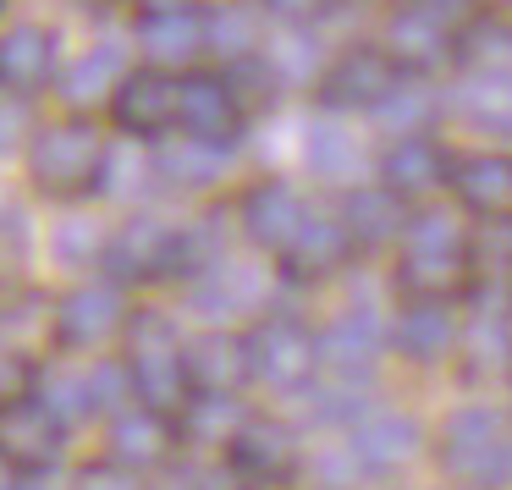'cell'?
Masks as SVG:
<instances>
[{"mask_svg": "<svg viewBox=\"0 0 512 490\" xmlns=\"http://www.w3.org/2000/svg\"><path fill=\"white\" fill-rule=\"evenodd\" d=\"M127 6L144 17V12H166V6H188V0H127Z\"/></svg>", "mask_w": 512, "mask_h": 490, "instance_id": "obj_40", "label": "cell"}, {"mask_svg": "<svg viewBox=\"0 0 512 490\" xmlns=\"http://www.w3.org/2000/svg\"><path fill=\"white\" fill-rule=\"evenodd\" d=\"M342 221H347V232H353L358 254H364V248L402 243V232H408V199H397L386 182H380V188H353L342 204Z\"/></svg>", "mask_w": 512, "mask_h": 490, "instance_id": "obj_26", "label": "cell"}, {"mask_svg": "<svg viewBox=\"0 0 512 490\" xmlns=\"http://www.w3.org/2000/svg\"><path fill=\"white\" fill-rule=\"evenodd\" d=\"M303 160H309V166L320 171V177H353V171H358V144L342 133V127L320 122V127H309Z\"/></svg>", "mask_w": 512, "mask_h": 490, "instance_id": "obj_32", "label": "cell"}, {"mask_svg": "<svg viewBox=\"0 0 512 490\" xmlns=\"http://www.w3.org/2000/svg\"><path fill=\"white\" fill-rule=\"evenodd\" d=\"M122 369H127V391L149 408L177 419L182 402L193 397V375H188V342H182L177 320L166 309H133L122 325Z\"/></svg>", "mask_w": 512, "mask_h": 490, "instance_id": "obj_2", "label": "cell"}, {"mask_svg": "<svg viewBox=\"0 0 512 490\" xmlns=\"http://www.w3.org/2000/svg\"><path fill=\"white\" fill-rule=\"evenodd\" d=\"M237 221H243V237H248L254 248L281 254V248L298 237V226L309 221V204H303V193L292 188V182L265 177V182H254V188L243 193V204H237Z\"/></svg>", "mask_w": 512, "mask_h": 490, "instance_id": "obj_17", "label": "cell"}, {"mask_svg": "<svg viewBox=\"0 0 512 490\" xmlns=\"http://www.w3.org/2000/svg\"><path fill=\"white\" fill-rule=\"evenodd\" d=\"M138 50L149 67H188L210 50V6H166L138 17Z\"/></svg>", "mask_w": 512, "mask_h": 490, "instance_id": "obj_18", "label": "cell"}, {"mask_svg": "<svg viewBox=\"0 0 512 490\" xmlns=\"http://www.w3.org/2000/svg\"><path fill=\"white\" fill-rule=\"evenodd\" d=\"M61 72V39L45 23H12L0 34V94L28 100V94L50 89Z\"/></svg>", "mask_w": 512, "mask_h": 490, "instance_id": "obj_15", "label": "cell"}, {"mask_svg": "<svg viewBox=\"0 0 512 490\" xmlns=\"http://www.w3.org/2000/svg\"><path fill=\"white\" fill-rule=\"evenodd\" d=\"M111 122H116V133L144 138V144L177 133V122H182V78L171 67H149V61L133 67V72H122V83L111 89Z\"/></svg>", "mask_w": 512, "mask_h": 490, "instance_id": "obj_7", "label": "cell"}, {"mask_svg": "<svg viewBox=\"0 0 512 490\" xmlns=\"http://www.w3.org/2000/svg\"><path fill=\"white\" fill-rule=\"evenodd\" d=\"M182 138L210 149H237L248 133V105L237 94L232 72H182Z\"/></svg>", "mask_w": 512, "mask_h": 490, "instance_id": "obj_8", "label": "cell"}, {"mask_svg": "<svg viewBox=\"0 0 512 490\" xmlns=\"http://www.w3.org/2000/svg\"><path fill=\"white\" fill-rule=\"evenodd\" d=\"M259 12H248V6H215L210 12V50H221L226 67L232 61H248L259 56Z\"/></svg>", "mask_w": 512, "mask_h": 490, "instance_id": "obj_29", "label": "cell"}, {"mask_svg": "<svg viewBox=\"0 0 512 490\" xmlns=\"http://www.w3.org/2000/svg\"><path fill=\"white\" fill-rule=\"evenodd\" d=\"M336 0H259V12L276 17V23H320Z\"/></svg>", "mask_w": 512, "mask_h": 490, "instance_id": "obj_36", "label": "cell"}, {"mask_svg": "<svg viewBox=\"0 0 512 490\" xmlns=\"http://www.w3.org/2000/svg\"><path fill=\"white\" fill-rule=\"evenodd\" d=\"M435 463L457 490H507L512 485V413L507 408H468L446 413L435 435Z\"/></svg>", "mask_w": 512, "mask_h": 490, "instance_id": "obj_3", "label": "cell"}, {"mask_svg": "<svg viewBox=\"0 0 512 490\" xmlns=\"http://www.w3.org/2000/svg\"><path fill=\"white\" fill-rule=\"evenodd\" d=\"M105 166H111L105 133L94 122H78V116L39 127L34 144H28V177H34V188L56 204L89 199L105 182Z\"/></svg>", "mask_w": 512, "mask_h": 490, "instance_id": "obj_4", "label": "cell"}, {"mask_svg": "<svg viewBox=\"0 0 512 490\" xmlns=\"http://www.w3.org/2000/svg\"><path fill=\"white\" fill-rule=\"evenodd\" d=\"M391 347L413 364H441L463 347V325H457L452 298H408L402 314L391 320Z\"/></svg>", "mask_w": 512, "mask_h": 490, "instance_id": "obj_19", "label": "cell"}, {"mask_svg": "<svg viewBox=\"0 0 512 490\" xmlns=\"http://www.w3.org/2000/svg\"><path fill=\"white\" fill-rule=\"evenodd\" d=\"M182 430L171 413L149 408V402H127V408L111 413V424H105V457H111L116 468H127V474H155V468L171 463V452H177Z\"/></svg>", "mask_w": 512, "mask_h": 490, "instance_id": "obj_11", "label": "cell"}, {"mask_svg": "<svg viewBox=\"0 0 512 490\" xmlns=\"http://www.w3.org/2000/svg\"><path fill=\"white\" fill-rule=\"evenodd\" d=\"M78 490H138V474H127L105 457V468H83L78 474Z\"/></svg>", "mask_w": 512, "mask_h": 490, "instance_id": "obj_38", "label": "cell"}, {"mask_svg": "<svg viewBox=\"0 0 512 490\" xmlns=\"http://www.w3.org/2000/svg\"><path fill=\"white\" fill-rule=\"evenodd\" d=\"M67 430L72 424L61 419L39 391H17V397L0 402V452L17 457V463L34 468V474H45V468L61 463V452H67Z\"/></svg>", "mask_w": 512, "mask_h": 490, "instance_id": "obj_10", "label": "cell"}, {"mask_svg": "<svg viewBox=\"0 0 512 490\" xmlns=\"http://www.w3.org/2000/svg\"><path fill=\"white\" fill-rule=\"evenodd\" d=\"M408 6L430 12L435 23H446V28H468V23H474V12H479V0H408Z\"/></svg>", "mask_w": 512, "mask_h": 490, "instance_id": "obj_37", "label": "cell"}, {"mask_svg": "<svg viewBox=\"0 0 512 490\" xmlns=\"http://www.w3.org/2000/svg\"><path fill=\"white\" fill-rule=\"evenodd\" d=\"M298 463H303L298 435H292L281 419H254V413H248V424L232 435V446H226V468L237 474L243 490L287 485V479L298 474Z\"/></svg>", "mask_w": 512, "mask_h": 490, "instance_id": "obj_12", "label": "cell"}, {"mask_svg": "<svg viewBox=\"0 0 512 490\" xmlns=\"http://www.w3.org/2000/svg\"><path fill=\"white\" fill-rule=\"evenodd\" d=\"M380 182H386L397 199L419 204V199H430L435 188L452 182V155H446L430 133H402L397 144L380 155Z\"/></svg>", "mask_w": 512, "mask_h": 490, "instance_id": "obj_21", "label": "cell"}, {"mask_svg": "<svg viewBox=\"0 0 512 490\" xmlns=\"http://www.w3.org/2000/svg\"><path fill=\"white\" fill-rule=\"evenodd\" d=\"M188 375L193 391H243L254 380V364H248V336L232 331H204L188 342Z\"/></svg>", "mask_w": 512, "mask_h": 490, "instance_id": "obj_25", "label": "cell"}, {"mask_svg": "<svg viewBox=\"0 0 512 490\" xmlns=\"http://www.w3.org/2000/svg\"><path fill=\"white\" fill-rule=\"evenodd\" d=\"M100 265L111 270V281H127V287L182 276V226L160 221V215H133L111 232Z\"/></svg>", "mask_w": 512, "mask_h": 490, "instance_id": "obj_9", "label": "cell"}, {"mask_svg": "<svg viewBox=\"0 0 512 490\" xmlns=\"http://www.w3.org/2000/svg\"><path fill=\"white\" fill-rule=\"evenodd\" d=\"M116 83H122V50H116V45H100V50H89L78 67H67V78H61V94L78 105V100H94V94L116 89Z\"/></svg>", "mask_w": 512, "mask_h": 490, "instance_id": "obj_31", "label": "cell"}, {"mask_svg": "<svg viewBox=\"0 0 512 490\" xmlns=\"http://www.w3.org/2000/svg\"><path fill=\"white\" fill-rule=\"evenodd\" d=\"M226 160V149H210V144H193V138H182V149H171V155L155 160V171H166L171 182H188V188H204V182L215 177V166Z\"/></svg>", "mask_w": 512, "mask_h": 490, "instance_id": "obj_33", "label": "cell"}, {"mask_svg": "<svg viewBox=\"0 0 512 490\" xmlns=\"http://www.w3.org/2000/svg\"><path fill=\"white\" fill-rule=\"evenodd\" d=\"M419 446H424V430L397 408H369L347 424V452H353L358 474H369V479L408 468L419 457Z\"/></svg>", "mask_w": 512, "mask_h": 490, "instance_id": "obj_13", "label": "cell"}, {"mask_svg": "<svg viewBox=\"0 0 512 490\" xmlns=\"http://www.w3.org/2000/svg\"><path fill=\"white\" fill-rule=\"evenodd\" d=\"M248 364H254L259 386L298 397V391H309L325 369L320 336L303 320H292V314H265V320L248 331Z\"/></svg>", "mask_w": 512, "mask_h": 490, "instance_id": "obj_5", "label": "cell"}, {"mask_svg": "<svg viewBox=\"0 0 512 490\" xmlns=\"http://www.w3.org/2000/svg\"><path fill=\"white\" fill-rule=\"evenodd\" d=\"M78 6H94V0H78Z\"/></svg>", "mask_w": 512, "mask_h": 490, "instance_id": "obj_42", "label": "cell"}, {"mask_svg": "<svg viewBox=\"0 0 512 490\" xmlns=\"http://www.w3.org/2000/svg\"><path fill=\"white\" fill-rule=\"evenodd\" d=\"M127 303L116 287H72L67 298L50 309V342L72 347V353H89V347L111 342L116 331L127 325Z\"/></svg>", "mask_w": 512, "mask_h": 490, "instance_id": "obj_14", "label": "cell"}, {"mask_svg": "<svg viewBox=\"0 0 512 490\" xmlns=\"http://www.w3.org/2000/svg\"><path fill=\"white\" fill-rule=\"evenodd\" d=\"M408 83L402 61L386 45H347L314 83V100L325 111H375Z\"/></svg>", "mask_w": 512, "mask_h": 490, "instance_id": "obj_6", "label": "cell"}, {"mask_svg": "<svg viewBox=\"0 0 512 490\" xmlns=\"http://www.w3.org/2000/svg\"><path fill=\"white\" fill-rule=\"evenodd\" d=\"M452 105H457V111H463L474 127L512 138V72H474V78L457 89Z\"/></svg>", "mask_w": 512, "mask_h": 490, "instance_id": "obj_28", "label": "cell"}, {"mask_svg": "<svg viewBox=\"0 0 512 490\" xmlns=\"http://www.w3.org/2000/svg\"><path fill=\"white\" fill-rule=\"evenodd\" d=\"M0 490H39V474H34V468H23L17 457L0 452Z\"/></svg>", "mask_w": 512, "mask_h": 490, "instance_id": "obj_39", "label": "cell"}, {"mask_svg": "<svg viewBox=\"0 0 512 490\" xmlns=\"http://www.w3.org/2000/svg\"><path fill=\"white\" fill-rule=\"evenodd\" d=\"M457 56L474 72H512V23L490 17V23H474L463 39H457Z\"/></svg>", "mask_w": 512, "mask_h": 490, "instance_id": "obj_30", "label": "cell"}, {"mask_svg": "<svg viewBox=\"0 0 512 490\" xmlns=\"http://www.w3.org/2000/svg\"><path fill=\"white\" fill-rule=\"evenodd\" d=\"M105 243H111V237H105L94 221H67V226L56 232V254L67 259V265H100V259H105Z\"/></svg>", "mask_w": 512, "mask_h": 490, "instance_id": "obj_35", "label": "cell"}, {"mask_svg": "<svg viewBox=\"0 0 512 490\" xmlns=\"http://www.w3.org/2000/svg\"><path fill=\"white\" fill-rule=\"evenodd\" d=\"M12 133H17V116H12V111H6V105H0V149L12 144Z\"/></svg>", "mask_w": 512, "mask_h": 490, "instance_id": "obj_41", "label": "cell"}, {"mask_svg": "<svg viewBox=\"0 0 512 490\" xmlns=\"http://www.w3.org/2000/svg\"><path fill=\"white\" fill-rule=\"evenodd\" d=\"M386 342H391V331L375 320V314L347 309L342 320L320 336V358H325V369H331L336 380H369V369H375V358H380Z\"/></svg>", "mask_w": 512, "mask_h": 490, "instance_id": "obj_24", "label": "cell"}, {"mask_svg": "<svg viewBox=\"0 0 512 490\" xmlns=\"http://www.w3.org/2000/svg\"><path fill=\"white\" fill-rule=\"evenodd\" d=\"M474 287V237L446 210L408 215L397 254V292L402 298H463Z\"/></svg>", "mask_w": 512, "mask_h": 490, "instance_id": "obj_1", "label": "cell"}, {"mask_svg": "<svg viewBox=\"0 0 512 490\" xmlns=\"http://www.w3.org/2000/svg\"><path fill=\"white\" fill-rule=\"evenodd\" d=\"M380 45L402 61V72H408V78H424V72H441L446 61H457V28L435 23L430 12H419V6H408V0H402L397 12L386 17Z\"/></svg>", "mask_w": 512, "mask_h": 490, "instance_id": "obj_20", "label": "cell"}, {"mask_svg": "<svg viewBox=\"0 0 512 490\" xmlns=\"http://www.w3.org/2000/svg\"><path fill=\"white\" fill-rule=\"evenodd\" d=\"M34 391H39V397H45L67 424L100 419V413H116V397H133V391H127V369H122V364L56 369V375H45Z\"/></svg>", "mask_w": 512, "mask_h": 490, "instance_id": "obj_16", "label": "cell"}, {"mask_svg": "<svg viewBox=\"0 0 512 490\" xmlns=\"http://www.w3.org/2000/svg\"><path fill=\"white\" fill-rule=\"evenodd\" d=\"M248 424V413H243V397L237 391H193L188 402H182V413H177V430H182V441L188 446H232V435Z\"/></svg>", "mask_w": 512, "mask_h": 490, "instance_id": "obj_27", "label": "cell"}, {"mask_svg": "<svg viewBox=\"0 0 512 490\" xmlns=\"http://www.w3.org/2000/svg\"><path fill=\"white\" fill-rule=\"evenodd\" d=\"M353 254L358 248H353V232H347L342 215H309V221L298 226V237H292L276 259H281V276L287 281H325Z\"/></svg>", "mask_w": 512, "mask_h": 490, "instance_id": "obj_22", "label": "cell"}, {"mask_svg": "<svg viewBox=\"0 0 512 490\" xmlns=\"http://www.w3.org/2000/svg\"><path fill=\"white\" fill-rule=\"evenodd\" d=\"M457 204L474 215H512V155L501 149H474V155H452V182Z\"/></svg>", "mask_w": 512, "mask_h": 490, "instance_id": "obj_23", "label": "cell"}, {"mask_svg": "<svg viewBox=\"0 0 512 490\" xmlns=\"http://www.w3.org/2000/svg\"><path fill=\"white\" fill-rule=\"evenodd\" d=\"M375 116L391 127V133H424V122L435 116V100H430V89H419V83H402L386 105H375Z\"/></svg>", "mask_w": 512, "mask_h": 490, "instance_id": "obj_34", "label": "cell"}]
</instances>
